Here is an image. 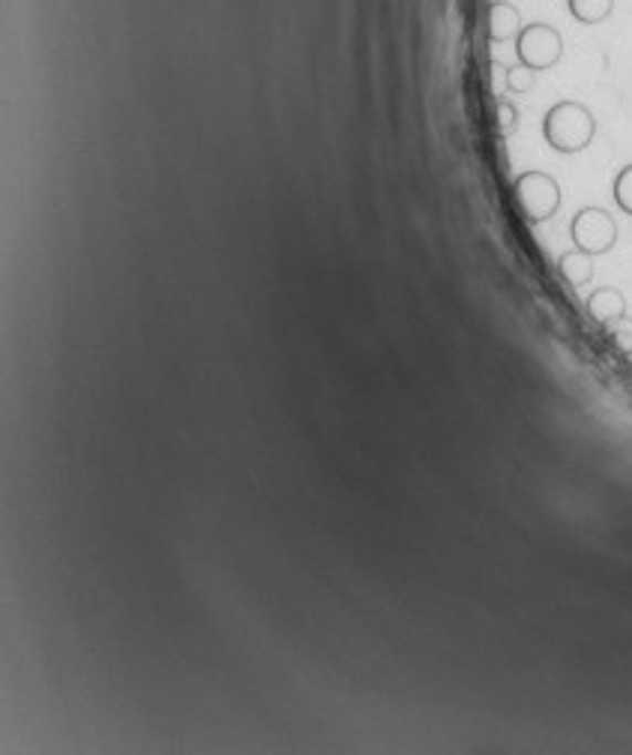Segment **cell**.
<instances>
[{
    "mask_svg": "<svg viewBox=\"0 0 632 755\" xmlns=\"http://www.w3.org/2000/svg\"><path fill=\"white\" fill-rule=\"evenodd\" d=\"M605 336L612 339V345L623 357H632V318L630 315H621L618 322L605 324Z\"/></svg>",
    "mask_w": 632,
    "mask_h": 755,
    "instance_id": "9",
    "label": "cell"
},
{
    "mask_svg": "<svg viewBox=\"0 0 632 755\" xmlns=\"http://www.w3.org/2000/svg\"><path fill=\"white\" fill-rule=\"evenodd\" d=\"M593 255L581 252V249H570L558 259V273L570 282L572 289H584L593 280Z\"/></svg>",
    "mask_w": 632,
    "mask_h": 755,
    "instance_id": "7",
    "label": "cell"
},
{
    "mask_svg": "<svg viewBox=\"0 0 632 755\" xmlns=\"http://www.w3.org/2000/svg\"><path fill=\"white\" fill-rule=\"evenodd\" d=\"M567 10L579 24H602L614 12V0H567Z\"/></svg>",
    "mask_w": 632,
    "mask_h": 755,
    "instance_id": "8",
    "label": "cell"
},
{
    "mask_svg": "<svg viewBox=\"0 0 632 755\" xmlns=\"http://www.w3.org/2000/svg\"><path fill=\"white\" fill-rule=\"evenodd\" d=\"M534 84H537V73L534 70H528L525 63H516V66H507V91L509 94H528V91H534Z\"/></svg>",
    "mask_w": 632,
    "mask_h": 755,
    "instance_id": "10",
    "label": "cell"
},
{
    "mask_svg": "<svg viewBox=\"0 0 632 755\" xmlns=\"http://www.w3.org/2000/svg\"><path fill=\"white\" fill-rule=\"evenodd\" d=\"M543 135H546V145L558 154H581L597 135V117L588 105L563 99L546 112Z\"/></svg>",
    "mask_w": 632,
    "mask_h": 755,
    "instance_id": "1",
    "label": "cell"
},
{
    "mask_svg": "<svg viewBox=\"0 0 632 755\" xmlns=\"http://www.w3.org/2000/svg\"><path fill=\"white\" fill-rule=\"evenodd\" d=\"M516 57L534 73H546L563 57V40L551 24L534 21V24H525V31L516 36Z\"/></svg>",
    "mask_w": 632,
    "mask_h": 755,
    "instance_id": "3",
    "label": "cell"
},
{
    "mask_svg": "<svg viewBox=\"0 0 632 755\" xmlns=\"http://www.w3.org/2000/svg\"><path fill=\"white\" fill-rule=\"evenodd\" d=\"M614 205L626 213V217H632V166L621 168L618 171V177H614Z\"/></svg>",
    "mask_w": 632,
    "mask_h": 755,
    "instance_id": "11",
    "label": "cell"
},
{
    "mask_svg": "<svg viewBox=\"0 0 632 755\" xmlns=\"http://www.w3.org/2000/svg\"><path fill=\"white\" fill-rule=\"evenodd\" d=\"M584 306H588V315H591L600 327L618 322L621 315H626V297H623L621 289H612V285H602V289L591 291Z\"/></svg>",
    "mask_w": 632,
    "mask_h": 755,
    "instance_id": "6",
    "label": "cell"
},
{
    "mask_svg": "<svg viewBox=\"0 0 632 755\" xmlns=\"http://www.w3.org/2000/svg\"><path fill=\"white\" fill-rule=\"evenodd\" d=\"M513 198L522 217L530 226H539L558 213L560 208V183L546 171H522L513 180Z\"/></svg>",
    "mask_w": 632,
    "mask_h": 755,
    "instance_id": "2",
    "label": "cell"
},
{
    "mask_svg": "<svg viewBox=\"0 0 632 755\" xmlns=\"http://www.w3.org/2000/svg\"><path fill=\"white\" fill-rule=\"evenodd\" d=\"M570 238L576 243V249L588 252V255H605L612 252L614 243H618V222L612 219V213L602 208H581L576 217H572Z\"/></svg>",
    "mask_w": 632,
    "mask_h": 755,
    "instance_id": "4",
    "label": "cell"
},
{
    "mask_svg": "<svg viewBox=\"0 0 632 755\" xmlns=\"http://www.w3.org/2000/svg\"><path fill=\"white\" fill-rule=\"evenodd\" d=\"M486 31L492 42L516 40L518 33L525 31V24H522V12H518L513 3H507V0H495L486 12Z\"/></svg>",
    "mask_w": 632,
    "mask_h": 755,
    "instance_id": "5",
    "label": "cell"
},
{
    "mask_svg": "<svg viewBox=\"0 0 632 755\" xmlns=\"http://www.w3.org/2000/svg\"><path fill=\"white\" fill-rule=\"evenodd\" d=\"M495 120H498V133L509 138L518 129V108L509 99H498L495 103Z\"/></svg>",
    "mask_w": 632,
    "mask_h": 755,
    "instance_id": "12",
    "label": "cell"
}]
</instances>
